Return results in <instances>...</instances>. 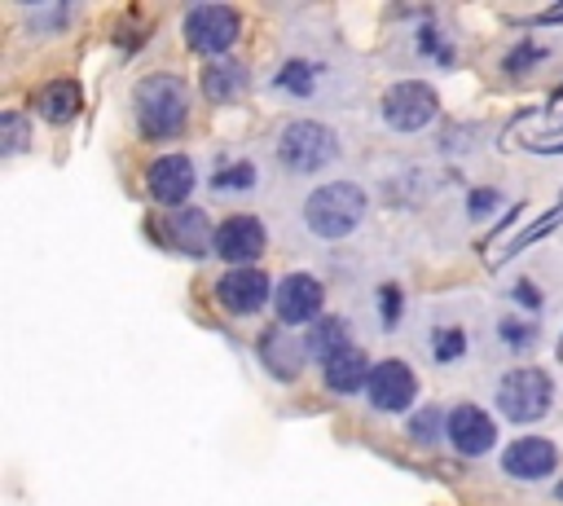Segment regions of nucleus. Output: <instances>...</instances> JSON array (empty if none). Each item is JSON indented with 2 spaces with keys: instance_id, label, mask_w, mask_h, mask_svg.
I'll return each instance as SVG.
<instances>
[{
  "instance_id": "1",
  "label": "nucleus",
  "mask_w": 563,
  "mask_h": 506,
  "mask_svg": "<svg viewBox=\"0 0 563 506\" xmlns=\"http://www.w3.org/2000/svg\"><path fill=\"white\" fill-rule=\"evenodd\" d=\"M132 114H136V128L145 141H176L189 128V84L172 70L136 79Z\"/></svg>"
},
{
  "instance_id": "2",
  "label": "nucleus",
  "mask_w": 563,
  "mask_h": 506,
  "mask_svg": "<svg viewBox=\"0 0 563 506\" xmlns=\"http://www.w3.org/2000/svg\"><path fill=\"white\" fill-rule=\"evenodd\" d=\"M299 216H303V229H308L312 238H321V242H343V238H352V233L365 224V216H369V194H365V185H356V180H325V185L308 189Z\"/></svg>"
},
{
  "instance_id": "3",
  "label": "nucleus",
  "mask_w": 563,
  "mask_h": 506,
  "mask_svg": "<svg viewBox=\"0 0 563 506\" xmlns=\"http://www.w3.org/2000/svg\"><path fill=\"white\" fill-rule=\"evenodd\" d=\"M347 84H352V75L330 57V53H286L282 62H277V70L268 75V88L277 92V97H290V101H317V106H325V101H339L343 92H347ZM356 88V84H352Z\"/></svg>"
},
{
  "instance_id": "4",
  "label": "nucleus",
  "mask_w": 563,
  "mask_h": 506,
  "mask_svg": "<svg viewBox=\"0 0 563 506\" xmlns=\"http://www.w3.org/2000/svg\"><path fill=\"white\" fill-rule=\"evenodd\" d=\"M273 158L290 176H317L339 163V132L321 119H290L273 141Z\"/></svg>"
},
{
  "instance_id": "5",
  "label": "nucleus",
  "mask_w": 563,
  "mask_h": 506,
  "mask_svg": "<svg viewBox=\"0 0 563 506\" xmlns=\"http://www.w3.org/2000/svg\"><path fill=\"white\" fill-rule=\"evenodd\" d=\"M554 405V378L541 365H510L497 378V414L506 422H541Z\"/></svg>"
},
{
  "instance_id": "6",
  "label": "nucleus",
  "mask_w": 563,
  "mask_h": 506,
  "mask_svg": "<svg viewBox=\"0 0 563 506\" xmlns=\"http://www.w3.org/2000/svg\"><path fill=\"white\" fill-rule=\"evenodd\" d=\"M180 35H185V44L194 53H202L207 62H216V57H224L238 44L242 13L233 4H194L185 13V22H180Z\"/></svg>"
},
{
  "instance_id": "7",
  "label": "nucleus",
  "mask_w": 563,
  "mask_h": 506,
  "mask_svg": "<svg viewBox=\"0 0 563 506\" xmlns=\"http://www.w3.org/2000/svg\"><path fill=\"white\" fill-rule=\"evenodd\" d=\"M378 119L391 132H422L440 119V97L427 79H396L378 101Z\"/></svg>"
},
{
  "instance_id": "8",
  "label": "nucleus",
  "mask_w": 563,
  "mask_h": 506,
  "mask_svg": "<svg viewBox=\"0 0 563 506\" xmlns=\"http://www.w3.org/2000/svg\"><path fill=\"white\" fill-rule=\"evenodd\" d=\"M422 352H427V361H431L435 370L462 365V361L475 352V330H471V321H466L462 312H453V308H435V312L427 317V330H422Z\"/></svg>"
},
{
  "instance_id": "9",
  "label": "nucleus",
  "mask_w": 563,
  "mask_h": 506,
  "mask_svg": "<svg viewBox=\"0 0 563 506\" xmlns=\"http://www.w3.org/2000/svg\"><path fill=\"white\" fill-rule=\"evenodd\" d=\"M229 268H251L264 251H268V233L260 224V216L251 211H238V216H224L216 224V246H211Z\"/></svg>"
},
{
  "instance_id": "10",
  "label": "nucleus",
  "mask_w": 563,
  "mask_h": 506,
  "mask_svg": "<svg viewBox=\"0 0 563 506\" xmlns=\"http://www.w3.org/2000/svg\"><path fill=\"white\" fill-rule=\"evenodd\" d=\"M321 304H325V286H321L317 273H303V268L286 273L273 290V308H277L282 326H303L308 330L321 317Z\"/></svg>"
},
{
  "instance_id": "11",
  "label": "nucleus",
  "mask_w": 563,
  "mask_h": 506,
  "mask_svg": "<svg viewBox=\"0 0 563 506\" xmlns=\"http://www.w3.org/2000/svg\"><path fill=\"white\" fill-rule=\"evenodd\" d=\"M365 400H369V409H374V414H405V409L418 400V378H413V370H409L400 356L374 361V374H369Z\"/></svg>"
},
{
  "instance_id": "12",
  "label": "nucleus",
  "mask_w": 563,
  "mask_h": 506,
  "mask_svg": "<svg viewBox=\"0 0 563 506\" xmlns=\"http://www.w3.org/2000/svg\"><path fill=\"white\" fill-rule=\"evenodd\" d=\"M497 466H501L510 480H519V484L550 480V475L559 471V444L545 440V436H532V431H528V436H515V440L501 449Z\"/></svg>"
},
{
  "instance_id": "13",
  "label": "nucleus",
  "mask_w": 563,
  "mask_h": 506,
  "mask_svg": "<svg viewBox=\"0 0 563 506\" xmlns=\"http://www.w3.org/2000/svg\"><path fill=\"white\" fill-rule=\"evenodd\" d=\"M198 185V172H194V158L189 154H158L150 167H145V189L158 207H189V194Z\"/></svg>"
},
{
  "instance_id": "14",
  "label": "nucleus",
  "mask_w": 563,
  "mask_h": 506,
  "mask_svg": "<svg viewBox=\"0 0 563 506\" xmlns=\"http://www.w3.org/2000/svg\"><path fill=\"white\" fill-rule=\"evenodd\" d=\"M273 290H277V286H273L255 264H251V268H224V273L216 277V299H220V308L233 312V317L260 312Z\"/></svg>"
},
{
  "instance_id": "15",
  "label": "nucleus",
  "mask_w": 563,
  "mask_h": 506,
  "mask_svg": "<svg viewBox=\"0 0 563 506\" xmlns=\"http://www.w3.org/2000/svg\"><path fill=\"white\" fill-rule=\"evenodd\" d=\"M444 440H449L462 458H484V453L497 444V422H493L488 409L462 400V405L449 409V431H444Z\"/></svg>"
},
{
  "instance_id": "16",
  "label": "nucleus",
  "mask_w": 563,
  "mask_h": 506,
  "mask_svg": "<svg viewBox=\"0 0 563 506\" xmlns=\"http://www.w3.org/2000/svg\"><path fill=\"white\" fill-rule=\"evenodd\" d=\"M255 361L264 365V374L273 383H295L303 374V361H308V348L299 339L286 334V326H268L260 339H255Z\"/></svg>"
},
{
  "instance_id": "17",
  "label": "nucleus",
  "mask_w": 563,
  "mask_h": 506,
  "mask_svg": "<svg viewBox=\"0 0 563 506\" xmlns=\"http://www.w3.org/2000/svg\"><path fill=\"white\" fill-rule=\"evenodd\" d=\"M413 18H418V22H413V31L405 35V44H409V62H413V66L449 70V66L457 62V44H453V35L440 26L435 13H413Z\"/></svg>"
},
{
  "instance_id": "18",
  "label": "nucleus",
  "mask_w": 563,
  "mask_h": 506,
  "mask_svg": "<svg viewBox=\"0 0 563 506\" xmlns=\"http://www.w3.org/2000/svg\"><path fill=\"white\" fill-rule=\"evenodd\" d=\"M163 238L167 246L185 251V255H207L216 246V229H211V216L202 207H176L163 216Z\"/></svg>"
},
{
  "instance_id": "19",
  "label": "nucleus",
  "mask_w": 563,
  "mask_h": 506,
  "mask_svg": "<svg viewBox=\"0 0 563 506\" xmlns=\"http://www.w3.org/2000/svg\"><path fill=\"white\" fill-rule=\"evenodd\" d=\"M207 189H211V198H220V202L251 198V194L260 189V167H255V158H246V154H224V158H216V163H211V176H207Z\"/></svg>"
},
{
  "instance_id": "20",
  "label": "nucleus",
  "mask_w": 563,
  "mask_h": 506,
  "mask_svg": "<svg viewBox=\"0 0 563 506\" xmlns=\"http://www.w3.org/2000/svg\"><path fill=\"white\" fill-rule=\"evenodd\" d=\"M369 374H374V361H369V352L356 348V343H352L347 352H339L334 361L321 365V383H325V392H334V396H365Z\"/></svg>"
},
{
  "instance_id": "21",
  "label": "nucleus",
  "mask_w": 563,
  "mask_h": 506,
  "mask_svg": "<svg viewBox=\"0 0 563 506\" xmlns=\"http://www.w3.org/2000/svg\"><path fill=\"white\" fill-rule=\"evenodd\" d=\"M303 348H308V356H312L317 365H325V361H334L339 352H347V348H352V326H347V317L321 312V317L303 330Z\"/></svg>"
},
{
  "instance_id": "22",
  "label": "nucleus",
  "mask_w": 563,
  "mask_h": 506,
  "mask_svg": "<svg viewBox=\"0 0 563 506\" xmlns=\"http://www.w3.org/2000/svg\"><path fill=\"white\" fill-rule=\"evenodd\" d=\"M35 114L44 119V123H53V128H62V123H70L75 114H79V106H84V92H79V84L75 79H53V84H44L40 92H35Z\"/></svg>"
},
{
  "instance_id": "23",
  "label": "nucleus",
  "mask_w": 563,
  "mask_h": 506,
  "mask_svg": "<svg viewBox=\"0 0 563 506\" xmlns=\"http://www.w3.org/2000/svg\"><path fill=\"white\" fill-rule=\"evenodd\" d=\"M493 339L510 356H523V352H532L541 343V317H532V312H501L493 321Z\"/></svg>"
},
{
  "instance_id": "24",
  "label": "nucleus",
  "mask_w": 563,
  "mask_h": 506,
  "mask_svg": "<svg viewBox=\"0 0 563 506\" xmlns=\"http://www.w3.org/2000/svg\"><path fill=\"white\" fill-rule=\"evenodd\" d=\"M242 88H246V66H242V62H229V57L207 62V70H202V92H207L211 106H229Z\"/></svg>"
},
{
  "instance_id": "25",
  "label": "nucleus",
  "mask_w": 563,
  "mask_h": 506,
  "mask_svg": "<svg viewBox=\"0 0 563 506\" xmlns=\"http://www.w3.org/2000/svg\"><path fill=\"white\" fill-rule=\"evenodd\" d=\"M18 13H22V22H26L31 35H57L62 26L75 22L79 9L75 4H22Z\"/></svg>"
},
{
  "instance_id": "26",
  "label": "nucleus",
  "mask_w": 563,
  "mask_h": 506,
  "mask_svg": "<svg viewBox=\"0 0 563 506\" xmlns=\"http://www.w3.org/2000/svg\"><path fill=\"white\" fill-rule=\"evenodd\" d=\"M550 44H541V35H523L506 57H501V70L506 75H532L541 62H550Z\"/></svg>"
},
{
  "instance_id": "27",
  "label": "nucleus",
  "mask_w": 563,
  "mask_h": 506,
  "mask_svg": "<svg viewBox=\"0 0 563 506\" xmlns=\"http://www.w3.org/2000/svg\"><path fill=\"white\" fill-rule=\"evenodd\" d=\"M374 317H378V330H400V317H405V290H400V282H391V277H383L378 286H374Z\"/></svg>"
},
{
  "instance_id": "28",
  "label": "nucleus",
  "mask_w": 563,
  "mask_h": 506,
  "mask_svg": "<svg viewBox=\"0 0 563 506\" xmlns=\"http://www.w3.org/2000/svg\"><path fill=\"white\" fill-rule=\"evenodd\" d=\"M405 431H409V440H413V444L431 449V444H440V440H444V431H449V414H440L435 405H422V409H413V414H409Z\"/></svg>"
},
{
  "instance_id": "29",
  "label": "nucleus",
  "mask_w": 563,
  "mask_h": 506,
  "mask_svg": "<svg viewBox=\"0 0 563 506\" xmlns=\"http://www.w3.org/2000/svg\"><path fill=\"white\" fill-rule=\"evenodd\" d=\"M26 145H31V123H26V114L4 110V114H0V154H4V158H18Z\"/></svg>"
},
{
  "instance_id": "30",
  "label": "nucleus",
  "mask_w": 563,
  "mask_h": 506,
  "mask_svg": "<svg viewBox=\"0 0 563 506\" xmlns=\"http://www.w3.org/2000/svg\"><path fill=\"white\" fill-rule=\"evenodd\" d=\"M559 220H563V207H550V211H545V216H541L537 224H528V229H519V233L510 238V246H506V255H501V260H510V255H519L523 246H532L537 238H545V233H550V229H554Z\"/></svg>"
},
{
  "instance_id": "31",
  "label": "nucleus",
  "mask_w": 563,
  "mask_h": 506,
  "mask_svg": "<svg viewBox=\"0 0 563 506\" xmlns=\"http://www.w3.org/2000/svg\"><path fill=\"white\" fill-rule=\"evenodd\" d=\"M497 207H501V189H493V185H479V189L466 194V216L471 220H488Z\"/></svg>"
},
{
  "instance_id": "32",
  "label": "nucleus",
  "mask_w": 563,
  "mask_h": 506,
  "mask_svg": "<svg viewBox=\"0 0 563 506\" xmlns=\"http://www.w3.org/2000/svg\"><path fill=\"white\" fill-rule=\"evenodd\" d=\"M510 295H515V304H523V308H528L532 317L541 312V290H537V286H532L528 277H519V286H510Z\"/></svg>"
},
{
  "instance_id": "33",
  "label": "nucleus",
  "mask_w": 563,
  "mask_h": 506,
  "mask_svg": "<svg viewBox=\"0 0 563 506\" xmlns=\"http://www.w3.org/2000/svg\"><path fill=\"white\" fill-rule=\"evenodd\" d=\"M528 150H537V154H563V141H550V136H537V141H523Z\"/></svg>"
},
{
  "instance_id": "34",
  "label": "nucleus",
  "mask_w": 563,
  "mask_h": 506,
  "mask_svg": "<svg viewBox=\"0 0 563 506\" xmlns=\"http://www.w3.org/2000/svg\"><path fill=\"white\" fill-rule=\"evenodd\" d=\"M532 22H537V26H554V22H563V4H554V9H541Z\"/></svg>"
},
{
  "instance_id": "35",
  "label": "nucleus",
  "mask_w": 563,
  "mask_h": 506,
  "mask_svg": "<svg viewBox=\"0 0 563 506\" xmlns=\"http://www.w3.org/2000/svg\"><path fill=\"white\" fill-rule=\"evenodd\" d=\"M554 497H559V502H563V475H559V484H554Z\"/></svg>"
},
{
  "instance_id": "36",
  "label": "nucleus",
  "mask_w": 563,
  "mask_h": 506,
  "mask_svg": "<svg viewBox=\"0 0 563 506\" xmlns=\"http://www.w3.org/2000/svg\"><path fill=\"white\" fill-rule=\"evenodd\" d=\"M554 101H563V84H559V88H554Z\"/></svg>"
},
{
  "instance_id": "37",
  "label": "nucleus",
  "mask_w": 563,
  "mask_h": 506,
  "mask_svg": "<svg viewBox=\"0 0 563 506\" xmlns=\"http://www.w3.org/2000/svg\"><path fill=\"white\" fill-rule=\"evenodd\" d=\"M559 207H563V194H559Z\"/></svg>"
}]
</instances>
